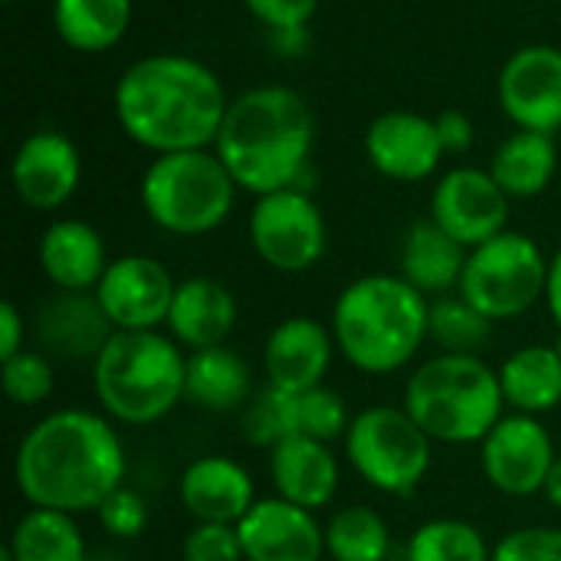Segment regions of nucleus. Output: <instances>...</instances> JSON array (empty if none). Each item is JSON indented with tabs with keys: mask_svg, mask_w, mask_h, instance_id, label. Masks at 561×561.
I'll list each match as a JSON object with an SVG mask.
<instances>
[{
	"mask_svg": "<svg viewBox=\"0 0 561 561\" xmlns=\"http://www.w3.org/2000/svg\"><path fill=\"white\" fill-rule=\"evenodd\" d=\"M92 391L112 421L158 424L187 398V355L158 329L115 332L92 362Z\"/></svg>",
	"mask_w": 561,
	"mask_h": 561,
	"instance_id": "39448f33",
	"label": "nucleus"
},
{
	"mask_svg": "<svg viewBox=\"0 0 561 561\" xmlns=\"http://www.w3.org/2000/svg\"><path fill=\"white\" fill-rule=\"evenodd\" d=\"M325 556L335 561H391V529L368 506H345L325 523Z\"/></svg>",
	"mask_w": 561,
	"mask_h": 561,
	"instance_id": "c756f323",
	"label": "nucleus"
},
{
	"mask_svg": "<svg viewBox=\"0 0 561 561\" xmlns=\"http://www.w3.org/2000/svg\"><path fill=\"white\" fill-rule=\"evenodd\" d=\"M253 371L230 345H214L187 355V401L210 414L243 411L253 398Z\"/></svg>",
	"mask_w": 561,
	"mask_h": 561,
	"instance_id": "393cba45",
	"label": "nucleus"
},
{
	"mask_svg": "<svg viewBox=\"0 0 561 561\" xmlns=\"http://www.w3.org/2000/svg\"><path fill=\"white\" fill-rule=\"evenodd\" d=\"M270 480L276 496L316 513L339 493V457L322 440L289 437L270 450Z\"/></svg>",
	"mask_w": 561,
	"mask_h": 561,
	"instance_id": "5701e85b",
	"label": "nucleus"
},
{
	"mask_svg": "<svg viewBox=\"0 0 561 561\" xmlns=\"http://www.w3.org/2000/svg\"><path fill=\"white\" fill-rule=\"evenodd\" d=\"M431 220L444 227L467 250L506 230L510 197L483 168L447 171L431 194Z\"/></svg>",
	"mask_w": 561,
	"mask_h": 561,
	"instance_id": "4468645a",
	"label": "nucleus"
},
{
	"mask_svg": "<svg viewBox=\"0 0 561 561\" xmlns=\"http://www.w3.org/2000/svg\"><path fill=\"white\" fill-rule=\"evenodd\" d=\"M345 457L371 490L388 496H411L431 470L434 440L404 411V404H375L352 417L345 434Z\"/></svg>",
	"mask_w": 561,
	"mask_h": 561,
	"instance_id": "6e6552de",
	"label": "nucleus"
},
{
	"mask_svg": "<svg viewBox=\"0 0 561 561\" xmlns=\"http://www.w3.org/2000/svg\"><path fill=\"white\" fill-rule=\"evenodd\" d=\"M23 339H26V322H23L20 309L10 299L0 302V362L20 355L23 352Z\"/></svg>",
	"mask_w": 561,
	"mask_h": 561,
	"instance_id": "a19ab883",
	"label": "nucleus"
},
{
	"mask_svg": "<svg viewBox=\"0 0 561 561\" xmlns=\"http://www.w3.org/2000/svg\"><path fill=\"white\" fill-rule=\"evenodd\" d=\"M546 306H549V316L556 319L561 332V250L549 260V279H546Z\"/></svg>",
	"mask_w": 561,
	"mask_h": 561,
	"instance_id": "79ce46f5",
	"label": "nucleus"
},
{
	"mask_svg": "<svg viewBox=\"0 0 561 561\" xmlns=\"http://www.w3.org/2000/svg\"><path fill=\"white\" fill-rule=\"evenodd\" d=\"M352 427L345 398L325 385L312 388V391H299L296 394V437H312L322 444H332L339 437H345Z\"/></svg>",
	"mask_w": 561,
	"mask_h": 561,
	"instance_id": "72a5a7b5",
	"label": "nucleus"
},
{
	"mask_svg": "<svg viewBox=\"0 0 561 561\" xmlns=\"http://www.w3.org/2000/svg\"><path fill=\"white\" fill-rule=\"evenodd\" d=\"M404 411L434 444H483L506 411L500 371L477 355H434L408 378Z\"/></svg>",
	"mask_w": 561,
	"mask_h": 561,
	"instance_id": "423d86ee",
	"label": "nucleus"
},
{
	"mask_svg": "<svg viewBox=\"0 0 561 561\" xmlns=\"http://www.w3.org/2000/svg\"><path fill=\"white\" fill-rule=\"evenodd\" d=\"M493 549L483 533L463 519H431L408 539L404 561H490Z\"/></svg>",
	"mask_w": 561,
	"mask_h": 561,
	"instance_id": "7c9ffc66",
	"label": "nucleus"
},
{
	"mask_svg": "<svg viewBox=\"0 0 561 561\" xmlns=\"http://www.w3.org/2000/svg\"><path fill=\"white\" fill-rule=\"evenodd\" d=\"M89 561H115V559H102V556H99V559H89Z\"/></svg>",
	"mask_w": 561,
	"mask_h": 561,
	"instance_id": "de8ad7c7",
	"label": "nucleus"
},
{
	"mask_svg": "<svg viewBox=\"0 0 561 561\" xmlns=\"http://www.w3.org/2000/svg\"><path fill=\"white\" fill-rule=\"evenodd\" d=\"M470 250L434 220H417L401 240V273L424 296H447L460 289Z\"/></svg>",
	"mask_w": 561,
	"mask_h": 561,
	"instance_id": "b1692460",
	"label": "nucleus"
},
{
	"mask_svg": "<svg viewBox=\"0 0 561 561\" xmlns=\"http://www.w3.org/2000/svg\"><path fill=\"white\" fill-rule=\"evenodd\" d=\"M434 122H437V135H440L447 154H463V151L473 145V122H470L463 112L447 108V112H440Z\"/></svg>",
	"mask_w": 561,
	"mask_h": 561,
	"instance_id": "ea45409f",
	"label": "nucleus"
},
{
	"mask_svg": "<svg viewBox=\"0 0 561 561\" xmlns=\"http://www.w3.org/2000/svg\"><path fill=\"white\" fill-rule=\"evenodd\" d=\"M178 283L154 256H118L108 263L95 286V299L105 309L115 332H148L168 322Z\"/></svg>",
	"mask_w": 561,
	"mask_h": 561,
	"instance_id": "f8f14e48",
	"label": "nucleus"
},
{
	"mask_svg": "<svg viewBox=\"0 0 561 561\" xmlns=\"http://www.w3.org/2000/svg\"><path fill=\"white\" fill-rule=\"evenodd\" d=\"M335 335L309 316H289L273 325L263 348V368L273 388L312 391L325 381L335 355Z\"/></svg>",
	"mask_w": 561,
	"mask_h": 561,
	"instance_id": "a211bd4d",
	"label": "nucleus"
},
{
	"mask_svg": "<svg viewBox=\"0 0 561 561\" xmlns=\"http://www.w3.org/2000/svg\"><path fill=\"white\" fill-rule=\"evenodd\" d=\"M500 385L506 408L516 414L542 417L561 404V355L556 345H523L503 368Z\"/></svg>",
	"mask_w": 561,
	"mask_h": 561,
	"instance_id": "a878e982",
	"label": "nucleus"
},
{
	"mask_svg": "<svg viewBox=\"0 0 561 561\" xmlns=\"http://www.w3.org/2000/svg\"><path fill=\"white\" fill-rule=\"evenodd\" d=\"M542 496L561 510V454L556 457V463H552V473H549V480H546V486H542Z\"/></svg>",
	"mask_w": 561,
	"mask_h": 561,
	"instance_id": "c03bdc74",
	"label": "nucleus"
},
{
	"mask_svg": "<svg viewBox=\"0 0 561 561\" xmlns=\"http://www.w3.org/2000/svg\"><path fill=\"white\" fill-rule=\"evenodd\" d=\"M99 523L102 529L112 536V539H138L148 526V503L128 490V486H118L102 506H99Z\"/></svg>",
	"mask_w": 561,
	"mask_h": 561,
	"instance_id": "4c0bfd02",
	"label": "nucleus"
},
{
	"mask_svg": "<svg viewBox=\"0 0 561 561\" xmlns=\"http://www.w3.org/2000/svg\"><path fill=\"white\" fill-rule=\"evenodd\" d=\"M237 533L247 561H322L325 556V526L312 510L283 496L256 500Z\"/></svg>",
	"mask_w": 561,
	"mask_h": 561,
	"instance_id": "dca6fc26",
	"label": "nucleus"
},
{
	"mask_svg": "<svg viewBox=\"0 0 561 561\" xmlns=\"http://www.w3.org/2000/svg\"><path fill=\"white\" fill-rule=\"evenodd\" d=\"M0 561H13V556H10V549H7V546L0 549Z\"/></svg>",
	"mask_w": 561,
	"mask_h": 561,
	"instance_id": "a18cd8bd",
	"label": "nucleus"
},
{
	"mask_svg": "<svg viewBox=\"0 0 561 561\" xmlns=\"http://www.w3.org/2000/svg\"><path fill=\"white\" fill-rule=\"evenodd\" d=\"M10 181L16 197L30 210H59L82 184V154L69 135L56 128H39L20 141L10 161Z\"/></svg>",
	"mask_w": 561,
	"mask_h": 561,
	"instance_id": "2eb2a0df",
	"label": "nucleus"
},
{
	"mask_svg": "<svg viewBox=\"0 0 561 561\" xmlns=\"http://www.w3.org/2000/svg\"><path fill=\"white\" fill-rule=\"evenodd\" d=\"M316 145L312 105L289 85H256L230 99L214 151L240 191L256 197L306 187Z\"/></svg>",
	"mask_w": 561,
	"mask_h": 561,
	"instance_id": "7ed1b4c3",
	"label": "nucleus"
},
{
	"mask_svg": "<svg viewBox=\"0 0 561 561\" xmlns=\"http://www.w3.org/2000/svg\"><path fill=\"white\" fill-rule=\"evenodd\" d=\"M243 437L250 447L266 450L296 437V394L273 385L256 391L243 408Z\"/></svg>",
	"mask_w": 561,
	"mask_h": 561,
	"instance_id": "473e14b6",
	"label": "nucleus"
},
{
	"mask_svg": "<svg viewBox=\"0 0 561 561\" xmlns=\"http://www.w3.org/2000/svg\"><path fill=\"white\" fill-rule=\"evenodd\" d=\"M546 279L549 260L539 243L526 233L503 230L470 250L457 293L490 322H506L546 299Z\"/></svg>",
	"mask_w": 561,
	"mask_h": 561,
	"instance_id": "1a4fd4ad",
	"label": "nucleus"
},
{
	"mask_svg": "<svg viewBox=\"0 0 561 561\" xmlns=\"http://www.w3.org/2000/svg\"><path fill=\"white\" fill-rule=\"evenodd\" d=\"M237 296L210 276H191L178 283L174 302L168 312V332L181 348L201 352L214 345H227L237 329Z\"/></svg>",
	"mask_w": 561,
	"mask_h": 561,
	"instance_id": "4be33fe9",
	"label": "nucleus"
},
{
	"mask_svg": "<svg viewBox=\"0 0 561 561\" xmlns=\"http://www.w3.org/2000/svg\"><path fill=\"white\" fill-rule=\"evenodd\" d=\"M36 260L59 293H95L112 263L102 233L85 220H53L39 237Z\"/></svg>",
	"mask_w": 561,
	"mask_h": 561,
	"instance_id": "412c9836",
	"label": "nucleus"
},
{
	"mask_svg": "<svg viewBox=\"0 0 561 561\" xmlns=\"http://www.w3.org/2000/svg\"><path fill=\"white\" fill-rule=\"evenodd\" d=\"M184 510L194 523H227L237 526L256 503L253 477L243 463L224 454L197 457L184 467L178 483Z\"/></svg>",
	"mask_w": 561,
	"mask_h": 561,
	"instance_id": "aec40b11",
	"label": "nucleus"
},
{
	"mask_svg": "<svg viewBox=\"0 0 561 561\" xmlns=\"http://www.w3.org/2000/svg\"><path fill=\"white\" fill-rule=\"evenodd\" d=\"M0 385H3V394L16 408L43 404L53 394V388H56V371H53L49 355L23 348L20 355L0 362Z\"/></svg>",
	"mask_w": 561,
	"mask_h": 561,
	"instance_id": "f704fd0d",
	"label": "nucleus"
},
{
	"mask_svg": "<svg viewBox=\"0 0 561 561\" xmlns=\"http://www.w3.org/2000/svg\"><path fill=\"white\" fill-rule=\"evenodd\" d=\"M552 434L539 417L503 414V421L480 444V467L493 490L506 496H536L542 493L552 463H556Z\"/></svg>",
	"mask_w": 561,
	"mask_h": 561,
	"instance_id": "9b49d317",
	"label": "nucleus"
},
{
	"mask_svg": "<svg viewBox=\"0 0 561 561\" xmlns=\"http://www.w3.org/2000/svg\"><path fill=\"white\" fill-rule=\"evenodd\" d=\"M559 168V148L556 135L542 131H513L490 158L493 181L506 191V197H539Z\"/></svg>",
	"mask_w": 561,
	"mask_h": 561,
	"instance_id": "bb28decb",
	"label": "nucleus"
},
{
	"mask_svg": "<svg viewBox=\"0 0 561 561\" xmlns=\"http://www.w3.org/2000/svg\"><path fill=\"white\" fill-rule=\"evenodd\" d=\"M270 39L283 56H299L309 43V30H276L270 33Z\"/></svg>",
	"mask_w": 561,
	"mask_h": 561,
	"instance_id": "37998d69",
	"label": "nucleus"
},
{
	"mask_svg": "<svg viewBox=\"0 0 561 561\" xmlns=\"http://www.w3.org/2000/svg\"><path fill=\"white\" fill-rule=\"evenodd\" d=\"M13 561H89L76 516L56 510H30L16 519L10 542Z\"/></svg>",
	"mask_w": 561,
	"mask_h": 561,
	"instance_id": "c85d7f7f",
	"label": "nucleus"
},
{
	"mask_svg": "<svg viewBox=\"0 0 561 561\" xmlns=\"http://www.w3.org/2000/svg\"><path fill=\"white\" fill-rule=\"evenodd\" d=\"M33 335L43 355L66 362H95L115 335L95 293H56L33 319Z\"/></svg>",
	"mask_w": 561,
	"mask_h": 561,
	"instance_id": "6ab92c4d",
	"label": "nucleus"
},
{
	"mask_svg": "<svg viewBox=\"0 0 561 561\" xmlns=\"http://www.w3.org/2000/svg\"><path fill=\"white\" fill-rule=\"evenodd\" d=\"M431 302L404 276L368 273L332 306V335L345 362L365 375H394L427 342Z\"/></svg>",
	"mask_w": 561,
	"mask_h": 561,
	"instance_id": "20e7f679",
	"label": "nucleus"
},
{
	"mask_svg": "<svg viewBox=\"0 0 561 561\" xmlns=\"http://www.w3.org/2000/svg\"><path fill=\"white\" fill-rule=\"evenodd\" d=\"M181 561H247L237 526L194 523V529L181 542Z\"/></svg>",
	"mask_w": 561,
	"mask_h": 561,
	"instance_id": "c9c22d12",
	"label": "nucleus"
},
{
	"mask_svg": "<svg viewBox=\"0 0 561 561\" xmlns=\"http://www.w3.org/2000/svg\"><path fill=\"white\" fill-rule=\"evenodd\" d=\"M237 181L214 148L154 154L141 174V207L154 227L174 237L217 230L237 201Z\"/></svg>",
	"mask_w": 561,
	"mask_h": 561,
	"instance_id": "0eeeda50",
	"label": "nucleus"
},
{
	"mask_svg": "<svg viewBox=\"0 0 561 561\" xmlns=\"http://www.w3.org/2000/svg\"><path fill=\"white\" fill-rule=\"evenodd\" d=\"M247 230L253 253L279 273L312 270L329 247L325 217L312 194L299 187L256 197Z\"/></svg>",
	"mask_w": 561,
	"mask_h": 561,
	"instance_id": "9d476101",
	"label": "nucleus"
},
{
	"mask_svg": "<svg viewBox=\"0 0 561 561\" xmlns=\"http://www.w3.org/2000/svg\"><path fill=\"white\" fill-rule=\"evenodd\" d=\"M247 10L270 30H309V20L319 10V0H243Z\"/></svg>",
	"mask_w": 561,
	"mask_h": 561,
	"instance_id": "58836bf2",
	"label": "nucleus"
},
{
	"mask_svg": "<svg viewBox=\"0 0 561 561\" xmlns=\"http://www.w3.org/2000/svg\"><path fill=\"white\" fill-rule=\"evenodd\" d=\"M365 154L378 174L414 184L431 178L447 151L434 118L417 112H385L365 131Z\"/></svg>",
	"mask_w": 561,
	"mask_h": 561,
	"instance_id": "f3484780",
	"label": "nucleus"
},
{
	"mask_svg": "<svg viewBox=\"0 0 561 561\" xmlns=\"http://www.w3.org/2000/svg\"><path fill=\"white\" fill-rule=\"evenodd\" d=\"M506 118L523 131L556 135L561 128V49L533 43L516 49L496 82Z\"/></svg>",
	"mask_w": 561,
	"mask_h": 561,
	"instance_id": "ddd939ff",
	"label": "nucleus"
},
{
	"mask_svg": "<svg viewBox=\"0 0 561 561\" xmlns=\"http://www.w3.org/2000/svg\"><path fill=\"white\" fill-rule=\"evenodd\" d=\"M112 102L122 131L154 154L214 148L230 108L220 76L181 53H154L125 66Z\"/></svg>",
	"mask_w": 561,
	"mask_h": 561,
	"instance_id": "f03ea898",
	"label": "nucleus"
},
{
	"mask_svg": "<svg viewBox=\"0 0 561 561\" xmlns=\"http://www.w3.org/2000/svg\"><path fill=\"white\" fill-rule=\"evenodd\" d=\"M125 447L105 414L62 408L36 421L13 457V483L33 510L99 513L125 486Z\"/></svg>",
	"mask_w": 561,
	"mask_h": 561,
	"instance_id": "f257e3e1",
	"label": "nucleus"
},
{
	"mask_svg": "<svg viewBox=\"0 0 561 561\" xmlns=\"http://www.w3.org/2000/svg\"><path fill=\"white\" fill-rule=\"evenodd\" d=\"M493 322L477 312L460 293L457 296H440L431 302V325L427 339L440 345L450 355H477L490 342Z\"/></svg>",
	"mask_w": 561,
	"mask_h": 561,
	"instance_id": "2f4dec72",
	"label": "nucleus"
},
{
	"mask_svg": "<svg viewBox=\"0 0 561 561\" xmlns=\"http://www.w3.org/2000/svg\"><path fill=\"white\" fill-rule=\"evenodd\" d=\"M131 0H53L56 36L76 53H105L131 30Z\"/></svg>",
	"mask_w": 561,
	"mask_h": 561,
	"instance_id": "cd10ccee",
	"label": "nucleus"
},
{
	"mask_svg": "<svg viewBox=\"0 0 561 561\" xmlns=\"http://www.w3.org/2000/svg\"><path fill=\"white\" fill-rule=\"evenodd\" d=\"M556 348H559V355H561V332H559V342H556Z\"/></svg>",
	"mask_w": 561,
	"mask_h": 561,
	"instance_id": "49530a36",
	"label": "nucleus"
},
{
	"mask_svg": "<svg viewBox=\"0 0 561 561\" xmlns=\"http://www.w3.org/2000/svg\"><path fill=\"white\" fill-rule=\"evenodd\" d=\"M490 561H561V529L552 526L513 529L493 546Z\"/></svg>",
	"mask_w": 561,
	"mask_h": 561,
	"instance_id": "e433bc0d",
	"label": "nucleus"
}]
</instances>
